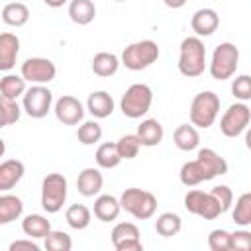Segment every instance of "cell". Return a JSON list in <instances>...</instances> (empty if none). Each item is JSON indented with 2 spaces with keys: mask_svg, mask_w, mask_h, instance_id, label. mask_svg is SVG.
I'll list each match as a JSON object with an SVG mask.
<instances>
[{
  "mask_svg": "<svg viewBox=\"0 0 251 251\" xmlns=\"http://www.w3.org/2000/svg\"><path fill=\"white\" fill-rule=\"evenodd\" d=\"M206 69V47L198 35L184 37L180 43V55H178V71L182 76L196 78Z\"/></svg>",
  "mask_w": 251,
  "mask_h": 251,
  "instance_id": "6da1fadb",
  "label": "cell"
},
{
  "mask_svg": "<svg viewBox=\"0 0 251 251\" xmlns=\"http://www.w3.org/2000/svg\"><path fill=\"white\" fill-rule=\"evenodd\" d=\"M161 51L159 45L153 39H141V41H133L129 43L124 51H122V65L129 71H143L147 67H151L157 59H159Z\"/></svg>",
  "mask_w": 251,
  "mask_h": 251,
  "instance_id": "7a4b0ae2",
  "label": "cell"
},
{
  "mask_svg": "<svg viewBox=\"0 0 251 251\" xmlns=\"http://www.w3.org/2000/svg\"><path fill=\"white\" fill-rule=\"evenodd\" d=\"M151 104H153V90H151V86H147L143 82L131 84L120 100L122 114L126 118H131V120H137V118L145 116L149 112Z\"/></svg>",
  "mask_w": 251,
  "mask_h": 251,
  "instance_id": "3957f363",
  "label": "cell"
},
{
  "mask_svg": "<svg viewBox=\"0 0 251 251\" xmlns=\"http://www.w3.org/2000/svg\"><path fill=\"white\" fill-rule=\"evenodd\" d=\"M220 114V96L212 90L198 92L190 104V124L200 129H208Z\"/></svg>",
  "mask_w": 251,
  "mask_h": 251,
  "instance_id": "277c9868",
  "label": "cell"
},
{
  "mask_svg": "<svg viewBox=\"0 0 251 251\" xmlns=\"http://www.w3.org/2000/svg\"><path fill=\"white\" fill-rule=\"evenodd\" d=\"M122 210L131 214L135 220H149L157 210V198L149 190L141 188H126L120 196Z\"/></svg>",
  "mask_w": 251,
  "mask_h": 251,
  "instance_id": "5b68a950",
  "label": "cell"
},
{
  "mask_svg": "<svg viewBox=\"0 0 251 251\" xmlns=\"http://www.w3.org/2000/svg\"><path fill=\"white\" fill-rule=\"evenodd\" d=\"M237 65H239V49L233 43L224 41L212 53L210 75L216 80H227V78H231L235 75Z\"/></svg>",
  "mask_w": 251,
  "mask_h": 251,
  "instance_id": "8992f818",
  "label": "cell"
},
{
  "mask_svg": "<svg viewBox=\"0 0 251 251\" xmlns=\"http://www.w3.org/2000/svg\"><path fill=\"white\" fill-rule=\"evenodd\" d=\"M67 200V178L61 173H49L41 182V206L49 214H57Z\"/></svg>",
  "mask_w": 251,
  "mask_h": 251,
  "instance_id": "52a82bcc",
  "label": "cell"
},
{
  "mask_svg": "<svg viewBox=\"0 0 251 251\" xmlns=\"http://www.w3.org/2000/svg\"><path fill=\"white\" fill-rule=\"evenodd\" d=\"M184 208L194 214V216H200L204 220H216L218 216L224 214V208L222 204L214 198L212 192H204V190H188L186 196H184Z\"/></svg>",
  "mask_w": 251,
  "mask_h": 251,
  "instance_id": "ba28073f",
  "label": "cell"
},
{
  "mask_svg": "<svg viewBox=\"0 0 251 251\" xmlns=\"http://www.w3.org/2000/svg\"><path fill=\"white\" fill-rule=\"evenodd\" d=\"M249 124H251V110L243 102H235L224 112L220 120V131L226 137H237L249 127Z\"/></svg>",
  "mask_w": 251,
  "mask_h": 251,
  "instance_id": "9c48e42d",
  "label": "cell"
},
{
  "mask_svg": "<svg viewBox=\"0 0 251 251\" xmlns=\"http://www.w3.org/2000/svg\"><path fill=\"white\" fill-rule=\"evenodd\" d=\"M51 104H53V92L43 86V84H33L25 90L24 94V112L29 116V118H35V120H41L47 116V112L51 110Z\"/></svg>",
  "mask_w": 251,
  "mask_h": 251,
  "instance_id": "30bf717a",
  "label": "cell"
},
{
  "mask_svg": "<svg viewBox=\"0 0 251 251\" xmlns=\"http://www.w3.org/2000/svg\"><path fill=\"white\" fill-rule=\"evenodd\" d=\"M20 75L31 84H47L55 78L57 67L53 61H49L45 57H29L22 63Z\"/></svg>",
  "mask_w": 251,
  "mask_h": 251,
  "instance_id": "8fae6325",
  "label": "cell"
},
{
  "mask_svg": "<svg viewBox=\"0 0 251 251\" xmlns=\"http://www.w3.org/2000/svg\"><path fill=\"white\" fill-rule=\"evenodd\" d=\"M53 112H55L57 120L65 126H76L84 118V106L80 104L78 98H75L71 94H65V96L57 98V102L53 106Z\"/></svg>",
  "mask_w": 251,
  "mask_h": 251,
  "instance_id": "7c38bea8",
  "label": "cell"
},
{
  "mask_svg": "<svg viewBox=\"0 0 251 251\" xmlns=\"http://www.w3.org/2000/svg\"><path fill=\"white\" fill-rule=\"evenodd\" d=\"M196 161L200 163V167H202V171L206 175V180H212V178L227 173V161L220 153H216L214 149H210V147L198 149Z\"/></svg>",
  "mask_w": 251,
  "mask_h": 251,
  "instance_id": "4fadbf2b",
  "label": "cell"
},
{
  "mask_svg": "<svg viewBox=\"0 0 251 251\" xmlns=\"http://www.w3.org/2000/svg\"><path fill=\"white\" fill-rule=\"evenodd\" d=\"M220 25V16L212 8H200L192 14L190 18V27L198 37H208L212 35Z\"/></svg>",
  "mask_w": 251,
  "mask_h": 251,
  "instance_id": "5bb4252c",
  "label": "cell"
},
{
  "mask_svg": "<svg viewBox=\"0 0 251 251\" xmlns=\"http://www.w3.org/2000/svg\"><path fill=\"white\" fill-rule=\"evenodd\" d=\"M104 186V176L98 169L94 167H86L78 173V178H76V188L82 196L90 198V196H96Z\"/></svg>",
  "mask_w": 251,
  "mask_h": 251,
  "instance_id": "9a60e30c",
  "label": "cell"
},
{
  "mask_svg": "<svg viewBox=\"0 0 251 251\" xmlns=\"http://www.w3.org/2000/svg\"><path fill=\"white\" fill-rule=\"evenodd\" d=\"M18 53H20V39H18V35H14L10 31H4L0 35V69L2 71L14 69Z\"/></svg>",
  "mask_w": 251,
  "mask_h": 251,
  "instance_id": "2e32d148",
  "label": "cell"
},
{
  "mask_svg": "<svg viewBox=\"0 0 251 251\" xmlns=\"http://www.w3.org/2000/svg\"><path fill=\"white\" fill-rule=\"evenodd\" d=\"M94 216L108 224V222H114L120 212H122V204H120V198L112 196V194H100L96 200H94V208H92Z\"/></svg>",
  "mask_w": 251,
  "mask_h": 251,
  "instance_id": "e0dca14e",
  "label": "cell"
},
{
  "mask_svg": "<svg viewBox=\"0 0 251 251\" xmlns=\"http://www.w3.org/2000/svg\"><path fill=\"white\" fill-rule=\"evenodd\" d=\"M25 173V167L22 161L18 159H6L2 165H0V190L2 192H8L10 188H14L22 176Z\"/></svg>",
  "mask_w": 251,
  "mask_h": 251,
  "instance_id": "ac0fdd59",
  "label": "cell"
},
{
  "mask_svg": "<svg viewBox=\"0 0 251 251\" xmlns=\"http://www.w3.org/2000/svg\"><path fill=\"white\" fill-rule=\"evenodd\" d=\"M86 110H88L94 118H98V120L108 118V116H112V112H114V98H112L106 90H96V92H92V94L88 96V100H86Z\"/></svg>",
  "mask_w": 251,
  "mask_h": 251,
  "instance_id": "d6986e66",
  "label": "cell"
},
{
  "mask_svg": "<svg viewBox=\"0 0 251 251\" xmlns=\"http://www.w3.org/2000/svg\"><path fill=\"white\" fill-rule=\"evenodd\" d=\"M137 135H139L143 147H155V145H159L163 141L165 129H163V126H161L159 120L147 118V120H143L137 126Z\"/></svg>",
  "mask_w": 251,
  "mask_h": 251,
  "instance_id": "ffe728a7",
  "label": "cell"
},
{
  "mask_svg": "<svg viewBox=\"0 0 251 251\" xmlns=\"http://www.w3.org/2000/svg\"><path fill=\"white\" fill-rule=\"evenodd\" d=\"M173 141L180 151H194L200 145V133L194 124H180L173 133Z\"/></svg>",
  "mask_w": 251,
  "mask_h": 251,
  "instance_id": "44dd1931",
  "label": "cell"
},
{
  "mask_svg": "<svg viewBox=\"0 0 251 251\" xmlns=\"http://www.w3.org/2000/svg\"><path fill=\"white\" fill-rule=\"evenodd\" d=\"M120 65H122V59L108 51H100L92 57V73L98 76H104V78L116 75Z\"/></svg>",
  "mask_w": 251,
  "mask_h": 251,
  "instance_id": "7402d4cb",
  "label": "cell"
},
{
  "mask_svg": "<svg viewBox=\"0 0 251 251\" xmlns=\"http://www.w3.org/2000/svg\"><path fill=\"white\" fill-rule=\"evenodd\" d=\"M22 229L31 239H41V237L45 239L49 235V231H51V222L41 214H29V216L24 218Z\"/></svg>",
  "mask_w": 251,
  "mask_h": 251,
  "instance_id": "603a6c76",
  "label": "cell"
},
{
  "mask_svg": "<svg viewBox=\"0 0 251 251\" xmlns=\"http://www.w3.org/2000/svg\"><path fill=\"white\" fill-rule=\"evenodd\" d=\"M24 212V202L16 194H2L0 196V224L6 226L18 220Z\"/></svg>",
  "mask_w": 251,
  "mask_h": 251,
  "instance_id": "cb8c5ba5",
  "label": "cell"
},
{
  "mask_svg": "<svg viewBox=\"0 0 251 251\" xmlns=\"http://www.w3.org/2000/svg\"><path fill=\"white\" fill-rule=\"evenodd\" d=\"M96 16V6L92 0H71L69 18L78 25H88Z\"/></svg>",
  "mask_w": 251,
  "mask_h": 251,
  "instance_id": "d4e9b609",
  "label": "cell"
},
{
  "mask_svg": "<svg viewBox=\"0 0 251 251\" xmlns=\"http://www.w3.org/2000/svg\"><path fill=\"white\" fill-rule=\"evenodd\" d=\"M2 20L8 25L22 27L29 20V8L24 2H10V4H6L2 8Z\"/></svg>",
  "mask_w": 251,
  "mask_h": 251,
  "instance_id": "484cf974",
  "label": "cell"
},
{
  "mask_svg": "<svg viewBox=\"0 0 251 251\" xmlns=\"http://www.w3.org/2000/svg\"><path fill=\"white\" fill-rule=\"evenodd\" d=\"M94 159H96V165L100 169H116L124 161L122 155H120V151H118V145L116 143H110V141L98 145Z\"/></svg>",
  "mask_w": 251,
  "mask_h": 251,
  "instance_id": "4316f807",
  "label": "cell"
},
{
  "mask_svg": "<svg viewBox=\"0 0 251 251\" xmlns=\"http://www.w3.org/2000/svg\"><path fill=\"white\" fill-rule=\"evenodd\" d=\"M65 220L73 229H86L92 222V212L84 204H71L65 212Z\"/></svg>",
  "mask_w": 251,
  "mask_h": 251,
  "instance_id": "83f0119b",
  "label": "cell"
},
{
  "mask_svg": "<svg viewBox=\"0 0 251 251\" xmlns=\"http://www.w3.org/2000/svg\"><path fill=\"white\" fill-rule=\"evenodd\" d=\"M182 229V220L175 212H163L155 220V231L163 237H173Z\"/></svg>",
  "mask_w": 251,
  "mask_h": 251,
  "instance_id": "f1b7e54d",
  "label": "cell"
},
{
  "mask_svg": "<svg viewBox=\"0 0 251 251\" xmlns=\"http://www.w3.org/2000/svg\"><path fill=\"white\" fill-rule=\"evenodd\" d=\"M25 78L20 75H4L2 80H0V96L4 98H12L16 100L18 96H24L25 94Z\"/></svg>",
  "mask_w": 251,
  "mask_h": 251,
  "instance_id": "f546056e",
  "label": "cell"
},
{
  "mask_svg": "<svg viewBox=\"0 0 251 251\" xmlns=\"http://www.w3.org/2000/svg\"><path fill=\"white\" fill-rule=\"evenodd\" d=\"M178 176H180V182L184 186H196V184L206 180V175H204V171H202V167H200V163L196 159L194 161H186L180 167Z\"/></svg>",
  "mask_w": 251,
  "mask_h": 251,
  "instance_id": "4dcf8cb0",
  "label": "cell"
},
{
  "mask_svg": "<svg viewBox=\"0 0 251 251\" xmlns=\"http://www.w3.org/2000/svg\"><path fill=\"white\" fill-rule=\"evenodd\" d=\"M126 241H139V227L131 222H120L112 229V243L114 247L126 243Z\"/></svg>",
  "mask_w": 251,
  "mask_h": 251,
  "instance_id": "1f68e13d",
  "label": "cell"
},
{
  "mask_svg": "<svg viewBox=\"0 0 251 251\" xmlns=\"http://www.w3.org/2000/svg\"><path fill=\"white\" fill-rule=\"evenodd\" d=\"M76 137L82 145H94L102 139V127L98 122L94 120H88V122H82L76 129Z\"/></svg>",
  "mask_w": 251,
  "mask_h": 251,
  "instance_id": "d6a6232c",
  "label": "cell"
},
{
  "mask_svg": "<svg viewBox=\"0 0 251 251\" xmlns=\"http://www.w3.org/2000/svg\"><path fill=\"white\" fill-rule=\"evenodd\" d=\"M233 222L241 227L251 226V192H243L233 208Z\"/></svg>",
  "mask_w": 251,
  "mask_h": 251,
  "instance_id": "836d02e7",
  "label": "cell"
},
{
  "mask_svg": "<svg viewBox=\"0 0 251 251\" xmlns=\"http://www.w3.org/2000/svg\"><path fill=\"white\" fill-rule=\"evenodd\" d=\"M116 145H118V151H120L122 159H135L137 153H139V149L143 147L137 133H127V135L120 137L116 141Z\"/></svg>",
  "mask_w": 251,
  "mask_h": 251,
  "instance_id": "e575fe53",
  "label": "cell"
},
{
  "mask_svg": "<svg viewBox=\"0 0 251 251\" xmlns=\"http://www.w3.org/2000/svg\"><path fill=\"white\" fill-rule=\"evenodd\" d=\"M45 249L47 251H71L73 239L69 233H65L61 229H51L49 235L45 237Z\"/></svg>",
  "mask_w": 251,
  "mask_h": 251,
  "instance_id": "d590c367",
  "label": "cell"
},
{
  "mask_svg": "<svg viewBox=\"0 0 251 251\" xmlns=\"http://www.w3.org/2000/svg\"><path fill=\"white\" fill-rule=\"evenodd\" d=\"M0 116H2V126H12V124H16L20 120L22 108H20V104L16 100L0 96Z\"/></svg>",
  "mask_w": 251,
  "mask_h": 251,
  "instance_id": "8d00e7d4",
  "label": "cell"
},
{
  "mask_svg": "<svg viewBox=\"0 0 251 251\" xmlns=\"http://www.w3.org/2000/svg\"><path fill=\"white\" fill-rule=\"evenodd\" d=\"M208 247L212 251H231V233L227 229H212L208 235Z\"/></svg>",
  "mask_w": 251,
  "mask_h": 251,
  "instance_id": "74e56055",
  "label": "cell"
},
{
  "mask_svg": "<svg viewBox=\"0 0 251 251\" xmlns=\"http://www.w3.org/2000/svg\"><path fill=\"white\" fill-rule=\"evenodd\" d=\"M231 94H233L239 102L251 100V76H249V75H239V76H235L233 82H231Z\"/></svg>",
  "mask_w": 251,
  "mask_h": 251,
  "instance_id": "f35d334b",
  "label": "cell"
},
{
  "mask_svg": "<svg viewBox=\"0 0 251 251\" xmlns=\"http://www.w3.org/2000/svg\"><path fill=\"white\" fill-rule=\"evenodd\" d=\"M210 192H212V194H214V198L222 204L224 212H227V210L231 208V204H233V192H231V188H229V186L220 184V186H214Z\"/></svg>",
  "mask_w": 251,
  "mask_h": 251,
  "instance_id": "ab89813d",
  "label": "cell"
},
{
  "mask_svg": "<svg viewBox=\"0 0 251 251\" xmlns=\"http://www.w3.org/2000/svg\"><path fill=\"white\" fill-rule=\"evenodd\" d=\"M231 249L233 251H251V231L239 229L231 233Z\"/></svg>",
  "mask_w": 251,
  "mask_h": 251,
  "instance_id": "60d3db41",
  "label": "cell"
},
{
  "mask_svg": "<svg viewBox=\"0 0 251 251\" xmlns=\"http://www.w3.org/2000/svg\"><path fill=\"white\" fill-rule=\"evenodd\" d=\"M22 249H25V251H39V245L33 243L31 237H29V239H16L8 247V251H22Z\"/></svg>",
  "mask_w": 251,
  "mask_h": 251,
  "instance_id": "b9f144b4",
  "label": "cell"
},
{
  "mask_svg": "<svg viewBox=\"0 0 251 251\" xmlns=\"http://www.w3.org/2000/svg\"><path fill=\"white\" fill-rule=\"evenodd\" d=\"M163 2H165L167 8H173V10H178L186 4V0H163Z\"/></svg>",
  "mask_w": 251,
  "mask_h": 251,
  "instance_id": "7bdbcfd3",
  "label": "cell"
},
{
  "mask_svg": "<svg viewBox=\"0 0 251 251\" xmlns=\"http://www.w3.org/2000/svg\"><path fill=\"white\" fill-rule=\"evenodd\" d=\"M49 8H61L63 4H67V0H43Z\"/></svg>",
  "mask_w": 251,
  "mask_h": 251,
  "instance_id": "ee69618b",
  "label": "cell"
},
{
  "mask_svg": "<svg viewBox=\"0 0 251 251\" xmlns=\"http://www.w3.org/2000/svg\"><path fill=\"white\" fill-rule=\"evenodd\" d=\"M245 147L251 151V126L245 129Z\"/></svg>",
  "mask_w": 251,
  "mask_h": 251,
  "instance_id": "f6af8a7d",
  "label": "cell"
},
{
  "mask_svg": "<svg viewBox=\"0 0 251 251\" xmlns=\"http://www.w3.org/2000/svg\"><path fill=\"white\" fill-rule=\"evenodd\" d=\"M116 2H127V0H116Z\"/></svg>",
  "mask_w": 251,
  "mask_h": 251,
  "instance_id": "bcb514c9",
  "label": "cell"
}]
</instances>
